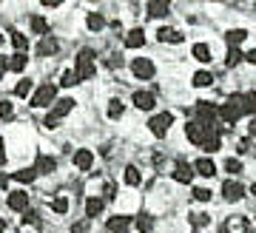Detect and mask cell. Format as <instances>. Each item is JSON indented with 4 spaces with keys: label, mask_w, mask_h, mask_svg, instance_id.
Listing matches in <instances>:
<instances>
[{
    "label": "cell",
    "mask_w": 256,
    "mask_h": 233,
    "mask_svg": "<svg viewBox=\"0 0 256 233\" xmlns=\"http://www.w3.org/2000/svg\"><path fill=\"white\" fill-rule=\"evenodd\" d=\"M222 233H248V219L245 216H228L222 224Z\"/></svg>",
    "instance_id": "obj_8"
},
{
    "label": "cell",
    "mask_w": 256,
    "mask_h": 233,
    "mask_svg": "<svg viewBox=\"0 0 256 233\" xmlns=\"http://www.w3.org/2000/svg\"><path fill=\"white\" fill-rule=\"evenodd\" d=\"M54 94H57L54 86H52V82H43V86L34 91V97H32V106H34V108L52 106V102H54Z\"/></svg>",
    "instance_id": "obj_4"
},
{
    "label": "cell",
    "mask_w": 256,
    "mask_h": 233,
    "mask_svg": "<svg viewBox=\"0 0 256 233\" xmlns=\"http://www.w3.org/2000/svg\"><path fill=\"white\" fill-rule=\"evenodd\" d=\"M194 174H202V176H214V174H216V165H214L208 156H200V160L194 162Z\"/></svg>",
    "instance_id": "obj_14"
},
{
    "label": "cell",
    "mask_w": 256,
    "mask_h": 233,
    "mask_svg": "<svg viewBox=\"0 0 256 233\" xmlns=\"http://www.w3.org/2000/svg\"><path fill=\"white\" fill-rule=\"evenodd\" d=\"M12 43H14V48H18V52H26L28 40H26L23 34H20V32H12Z\"/></svg>",
    "instance_id": "obj_35"
},
{
    "label": "cell",
    "mask_w": 256,
    "mask_h": 233,
    "mask_svg": "<svg viewBox=\"0 0 256 233\" xmlns=\"http://www.w3.org/2000/svg\"><path fill=\"white\" fill-rule=\"evenodd\" d=\"M102 208H106V202H102V199H97V196L86 199V216H100Z\"/></svg>",
    "instance_id": "obj_20"
},
{
    "label": "cell",
    "mask_w": 256,
    "mask_h": 233,
    "mask_svg": "<svg viewBox=\"0 0 256 233\" xmlns=\"http://www.w3.org/2000/svg\"><path fill=\"white\" fill-rule=\"evenodd\" d=\"M102 196H106V199H114V196H117V185H114V182H108V185L102 188Z\"/></svg>",
    "instance_id": "obj_43"
},
{
    "label": "cell",
    "mask_w": 256,
    "mask_h": 233,
    "mask_svg": "<svg viewBox=\"0 0 256 233\" xmlns=\"http://www.w3.org/2000/svg\"><path fill=\"white\" fill-rule=\"evenodd\" d=\"M225 170H228V174H239V170H242V162L239 160H225Z\"/></svg>",
    "instance_id": "obj_41"
},
{
    "label": "cell",
    "mask_w": 256,
    "mask_h": 233,
    "mask_svg": "<svg viewBox=\"0 0 256 233\" xmlns=\"http://www.w3.org/2000/svg\"><path fill=\"white\" fill-rule=\"evenodd\" d=\"M9 208L23 214V210L28 208V194H23V190H12L9 194Z\"/></svg>",
    "instance_id": "obj_11"
},
{
    "label": "cell",
    "mask_w": 256,
    "mask_h": 233,
    "mask_svg": "<svg viewBox=\"0 0 256 233\" xmlns=\"http://www.w3.org/2000/svg\"><path fill=\"white\" fill-rule=\"evenodd\" d=\"M122 111H126V108H122V102H120V100H111V102H108V116H111V120H120V116H122Z\"/></svg>",
    "instance_id": "obj_33"
},
{
    "label": "cell",
    "mask_w": 256,
    "mask_h": 233,
    "mask_svg": "<svg viewBox=\"0 0 256 233\" xmlns=\"http://www.w3.org/2000/svg\"><path fill=\"white\" fill-rule=\"evenodd\" d=\"M248 131H250V134L256 136V120H250V122H248Z\"/></svg>",
    "instance_id": "obj_49"
},
{
    "label": "cell",
    "mask_w": 256,
    "mask_h": 233,
    "mask_svg": "<svg viewBox=\"0 0 256 233\" xmlns=\"http://www.w3.org/2000/svg\"><path fill=\"white\" fill-rule=\"evenodd\" d=\"M28 91H32V80H20L14 86V97H26Z\"/></svg>",
    "instance_id": "obj_37"
},
{
    "label": "cell",
    "mask_w": 256,
    "mask_h": 233,
    "mask_svg": "<svg viewBox=\"0 0 256 233\" xmlns=\"http://www.w3.org/2000/svg\"><path fill=\"white\" fill-rule=\"evenodd\" d=\"M156 37H160L162 43H182V34H180L176 28H160V32H156Z\"/></svg>",
    "instance_id": "obj_19"
},
{
    "label": "cell",
    "mask_w": 256,
    "mask_h": 233,
    "mask_svg": "<svg viewBox=\"0 0 256 233\" xmlns=\"http://www.w3.org/2000/svg\"><path fill=\"white\" fill-rule=\"evenodd\" d=\"M52 210H54V214H66V210H68V199L57 196L54 202H52Z\"/></svg>",
    "instance_id": "obj_40"
},
{
    "label": "cell",
    "mask_w": 256,
    "mask_h": 233,
    "mask_svg": "<svg viewBox=\"0 0 256 233\" xmlns=\"http://www.w3.org/2000/svg\"><path fill=\"white\" fill-rule=\"evenodd\" d=\"M32 28H34V32H37L40 37H48V23H46L43 18H37V14L32 18Z\"/></svg>",
    "instance_id": "obj_30"
},
{
    "label": "cell",
    "mask_w": 256,
    "mask_h": 233,
    "mask_svg": "<svg viewBox=\"0 0 256 233\" xmlns=\"http://www.w3.org/2000/svg\"><path fill=\"white\" fill-rule=\"evenodd\" d=\"M34 170H37V174H52V170H54V160H52V156H43V154H40V156H37Z\"/></svg>",
    "instance_id": "obj_21"
},
{
    "label": "cell",
    "mask_w": 256,
    "mask_h": 233,
    "mask_svg": "<svg viewBox=\"0 0 256 233\" xmlns=\"http://www.w3.org/2000/svg\"><path fill=\"white\" fill-rule=\"evenodd\" d=\"M208 222H210L208 214H191V224H194V228H205Z\"/></svg>",
    "instance_id": "obj_39"
},
{
    "label": "cell",
    "mask_w": 256,
    "mask_h": 233,
    "mask_svg": "<svg viewBox=\"0 0 256 233\" xmlns=\"http://www.w3.org/2000/svg\"><path fill=\"white\" fill-rule=\"evenodd\" d=\"M245 114V106H242V94H234V97H228V102L220 108V120L225 122V126H234L239 116Z\"/></svg>",
    "instance_id": "obj_1"
},
{
    "label": "cell",
    "mask_w": 256,
    "mask_h": 233,
    "mask_svg": "<svg viewBox=\"0 0 256 233\" xmlns=\"http://www.w3.org/2000/svg\"><path fill=\"white\" fill-rule=\"evenodd\" d=\"M54 52H57V40L52 34L43 37V40L37 43V54H40V57H48V54H54Z\"/></svg>",
    "instance_id": "obj_16"
},
{
    "label": "cell",
    "mask_w": 256,
    "mask_h": 233,
    "mask_svg": "<svg viewBox=\"0 0 256 233\" xmlns=\"http://www.w3.org/2000/svg\"><path fill=\"white\" fill-rule=\"evenodd\" d=\"M6 185H9V180H6V176H0V188H6Z\"/></svg>",
    "instance_id": "obj_50"
},
{
    "label": "cell",
    "mask_w": 256,
    "mask_h": 233,
    "mask_svg": "<svg viewBox=\"0 0 256 233\" xmlns=\"http://www.w3.org/2000/svg\"><path fill=\"white\" fill-rule=\"evenodd\" d=\"M140 180H142V176H140V170L134 168V165L126 168V182H128V185H140Z\"/></svg>",
    "instance_id": "obj_36"
},
{
    "label": "cell",
    "mask_w": 256,
    "mask_h": 233,
    "mask_svg": "<svg viewBox=\"0 0 256 233\" xmlns=\"http://www.w3.org/2000/svg\"><path fill=\"white\" fill-rule=\"evenodd\" d=\"M250 194H254V199H256V182H254V185H250Z\"/></svg>",
    "instance_id": "obj_51"
},
{
    "label": "cell",
    "mask_w": 256,
    "mask_h": 233,
    "mask_svg": "<svg viewBox=\"0 0 256 233\" xmlns=\"http://www.w3.org/2000/svg\"><path fill=\"white\" fill-rule=\"evenodd\" d=\"M6 68H9V60H6V57H0V77H3V72H6Z\"/></svg>",
    "instance_id": "obj_47"
},
{
    "label": "cell",
    "mask_w": 256,
    "mask_h": 233,
    "mask_svg": "<svg viewBox=\"0 0 256 233\" xmlns=\"http://www.w3.org/2000/svg\"><path fill=\"white\" fill-rule=\"evenodd\" d=\"M210 82H214V74H210V72H196V74H194V86H196V88L210 86Z\"/></svg>",
    "instance_id": "obj_29"
},
{
    "label": "cell",
    "mask_w": 256,
    "mask_h": 233,
    "mask_svg": "<svg viewBox=\"0 0 256 233\" xmlns=\"http://www.w3.org/2000/svg\"><path fill=\"white\" fill-rule=\"evenodd\" d=\"M202 151H208V154L220 151V134H208V136H205V142H202Z\"/></svg>",
    "instance_id": "obj_27"
},
{
    "label": "cell",
    "mask_w": 256,
    "mask_h": 233,
    "mask_svg": "<svg viewBox=\"0 0 256 233\" xmlns=\"http://www.w3.org/2000/svg\"><path fill=\"white\" fill-rule=\"evenodd\" d=\"M86 228H88V222H82V224H74V230H72V233H86Z\"/></svg>",
    "instance_id": "obj_48"
},
{
    "label": "cell",
    "mask_w": 256,
    "mask_h": 233,
    "mask_svg": "<svg viewBox=\"0 0 256 233\" xmlns=\"http://www.w3.org/2000/svg\"><path fill=\"white\" fill-rule=\"evenodd\" d=\"M14 180H18V182H34L37 180V170L34 168H23V170L14 174Z\"/></svg>",
    "instance_id": "obj_31"
},
{
    "label": "cell",
    "mask_w": 256,
    "mask_h": 233,
    "mask_svg": "<svg viewBox=\"0 0 256 233\" xmlns=\"http://www.w3.org/2000/svg\"><path fill=\"white\" fill-rule=\"evenodd\" d=\"M23 68H26V54L23 52H18V54H12L9 57V72H23Z\"/></svg>",
    "instance_id": "obj_22"
},
{
    "label": "cell",
    "mask_w": 256,
    "mask_h": 233,
    "mask_svg": "<svg viewBox=\"0 0 256 233\" xmlns=\"http://www.w3.org/2000/svg\"><path fill=\"white\" fill-rule=\"evenodd\" d=\"M72 108H74V100H68V97L60 100V102H57V106L48 111V116H46V122H43V126H46V128H57V126H60V120H63V116L72 111Z\"/></svg>",
    "instance_id": "obj_3"
},
{
    "label": "cell",
    "mask_w": 256,
    "mask_h": 233,
    "mask_svg": "<svg viewBox=\"0 0 256 233\" xmlns=\"http://www.w3.org/2000/svg\"><path fill=\"white\" fill-rule=\"evenodd\" d=\"M88 28H92V32H100V28H106V18H102L100 12H92V14H88Z\"/></svg>",
    "instance_id": "obj_25"
},
{
    "label": "cell",
    "mask_w": 256,
    "mask_h": 233,
    "mask_svg": "<svg viewBox=\"0 0 256 233\" xmlns=\"http://www.w3.org/2000/svg\"><path fill=\"white\" fill-rule=\"evenodd\" d=\"M3 148H6V142H3V136H0V165H6V151H3Z\"/></svg>",
    "instance_id": "obj_45"
},
{
    "label": "cell",
    "mask_w": 256,
    "mask_h": 233,
    "mask_svg": "<svg viewBox=\"0 0 256 233\" xmlns=\"http://www.w3.org/2000/svg\"><path fill=\"white\" fill-rule=\"evenodd\" d=\"M245 60H248V63H254V66H256V48H250V52L245 54Z\"/></svg>",
    "instance_id": "obj_46"
},
{
    "label": "cell",
    "mask_w": 256,
    "mask_h": 233,
    "mask_svg": "<svg viewBox=\"0 0 256 233\" xmlns=\"http://www.w3.org/2000/svg\"><path fill=\"white\" fill-rule=\"evenodd\" d=\"M151 228H154V219H151V216H140L137 219V230L140 233H151Z\"/></svg>",
    "instance_id": "obj_34"
},
{
    "label": "cell",
    "mask_w": 256,
    "mask_h": 233,
    "mask_svg": "<svg viewBox=\"0 0 256 233\" xmlns=\"http://www.w3.org/2000/svg\"><path fill=\"white\" fill-rule=\"evenodd\" d=\"M131 216H111L108 219V230L111 233H128V228H131Z\"/></svg>",
    "instance_id": "obj_10"
},
{
    "label": "cell",
    "mask_w": 256,
    "mask_h": 233,
    "mask_svg": "<svg viewBox=\"0 0 256 233\" xmlns=\"http://www.w3.org/2000/svg\"><path fill=\"white\" fill-rule=\"evenodd\" d=\"M77 82H80V80H77V74H74V72H63V74H60V86H63V88H72V86H77Z\"/></svg>",
    "instance_id": "obj_32"
},
{
    "label": "cell",
    "mask_w": 256,
    "mask_h": 233,
    "mask_svg": "<svg viewBox=\"0 0 256 233\" xmlns=\"http://www.w3.org/2000/svg\"><path fill=\"white\" fill-rule=\"evenodd\" d=\"M0 43H3V34H0Z\"/></svg>",
    "instance_id": "obj_52"
},
{
    "label": "cell",
    "mask_w": 256,
    "mask_h": 233,
    "mask_svg": "<svg viewBox=\"0 0 256 233\" xmlns=\"http://www.w3.org/2000/svg\"><path fill=\"white\" fill-rule=\"evenodd\" d=\"M174 122V114H168V111H162V114L151 116V122H148V128H151V134L154 136H165L168 134V126Z\"/></svg>",
    "instance_id": "obj_6"
},
{
    "label": "cell",
    "mask_w": 256,
    "mask_h": 233,
    "mask_svg": "<svg viewBox=\"0 0 256 233\" xmlns=\"http://www.w3.org/2000/svg\"><path fill=\"white\" fill-rule=\"evenodd\" d=\"M74 165H77L80 170H88L94 165V154L88 151V148H80V151L74 154Z\"/></svg>",
    "instance_id": "obj_12"
},
{
    "label": "cell",
    "mask_w": 256,
    "mask_h": 233,
    "mask_svg": "<svg viewBox=\"0 0 256 233\" xmlns=\"http://www.w3.org/2000/svg\"><path fill=\"white\" fill-rule=\"evenodd\" d=\"M194 199H200V202H208V199H210V190H208V188H194Z\"/></svg>",
    "instance_id": "obj_42"
},
{
    "label": "cell",
    "mask_w": 256,
    "mask_h": 233,
    "mask_svg": "<svg viewBox=\"0 0 256 233\" xmlns=\"http://www.w3.org/2000/svg\"><path fill=\"white\" fill-rule=\"evenodd\" d=\"M74 74H77V80H92L94 77V52L92 48H82L77 54V68H74Z\"/></svg>",
    "instance_id": "obj_2"
},
{
    "label": "cell",
    "mask_w": 256,
    "mask_h": 233,
    "mask_svg": "<svg viewBox=\"0 0 256 233\" xmlns=\"http://www.w3.org/2000/svg\"><path fill=\"white\" fill-rule=\"evenodd\" d=\"M242 194H245V188H242L239 182H225V185H222V196L228 199V202H239Z\"/></svg>",
    "instance_id": "obj_9"
},
{
    "label": "cell",
    "mask_w": 256,
    "mask_h": 233,
    "mask_svg": "<svg viewBox=\"0 0 256 233\" xmlns=\"http://www.w3.org/2000/svg\"><path fill=\"white\" fill-rule=\"evenodd\" d=\"M168 3H148V18H165L168 14Z\"/></svg>",
    "instance_id": "obj_24"
},
{
    "label": "cell",
    "mask_w": 256,
    "mask_h": 233,
    "mask_svg": "<svg viewBox=\"0 0 256 233\" xmlns=\"http://www.w3.org/2000/svg\"><path fill=\"white\" fill-rule=\"evenodd\" d=\"M142 43H146V32H142V28L128 32V37H126V46H128V48H140Z\"/></svg>",
    "instance_id": "obj_18"
},
{
    "label": "cell",
    "mask_w": 256,
    "mask_h": 233,
    "mask_svg": "<svg viewBox=\"0 0 256 233\" xmlns=\"http://www.w3.org/2000/svg\"><path fill=\"white\" fill-rule=\"evenodd\" d=\"M154 102H156V97L151 94V91H137V94H134V106L142 108V111H151Z\"/></svg>",
    "instance_id": "obj_13"
},
{
    "label": "cell",
    "mask_w": 256,
    "mask_h": 233,
    "mask_svg": "<svg viewBox=\"0 0 256 233\" xmlns=\"http://www.w3.org/2000/svg\"><path fill=\"white\" fill-rule=\"evenodd\" d=\"M185 136H188V140H191L194 145H200V148H202V142H205L208 131H205V128H202L200 122L194 120V122H188V126H185Z\"/></svg>",
    "instance_id": "obj_7"
},
{
    "label": "cell",
    "mask_w": 256,
    "mask_h": 233,
    "mask_svg": "<svg viewBox=\"0 0 256 233\" xmlns=\"http://www.w3.org/2000/svg\"><path fill=\"white\" fill-rule=\"evenodd\" d=\"M250 148H254V145H250V140H239V145H236V151H239V154H248Z\"/></svg>",
    "instance_id": "obj_44"
},
{
    "label": "cell",
    "mask_w": 256,
    "mask_h": 233,
    "mask_svg": "<svg viewBox=\"0 0 256 233\" xmlns=\"http://www.w3.org/2000/svg\"><path fill=\"white\" fill-rule=\"evenodd\" d=\"M174 180L182 182V185H188V182L194 180V168L191 165H185V162H180V165L174 168Z\"/></svg>",
    "instance_id": "obj_15"
},
{
    "label": "cell",
    "mask_w": 256,
    "mask_h": 233,
    "mask_svg": "<svg viewBox=\"0 0 256 233\" xmlns=\"http://www.w3.org/2000/svg\"><path fill=\"white\" fill-rule=\"evenodd\" d=\"M242 60H245V54L239 52V48H230L228 57H225V66H228V68H234V66H239Z\"/></svg>",
    "instance_id": "obj_28"
},
{
    "label": "cell",
    "mask_w": 256,
    "mask_h": 233,
    "mask_svg": "<svg viewBox=\"0 0 256 233\" xmlns=\"http://www.w3.org/2000/svg\"><path fill=\"white\" fill-rule=\"evenodd\" d=\"M191 52H194V57H196L200 63H210V48H208L205 43H196Z\"/></svg>",
    "instance_id": "obj_23"
},
{
    "label": "cell",
    "mask_w": 256,
    "mask_h": 233,
    "mask_svg": "<svg viewBox=\"0 0 256 233\" xmlns=\"http://www.w3.org/2000/svg\"><path fill=\"white\" fill-rule=\"evenodd\" d=\"M242 106H245V114H256V91L242 94Z\"/></svg>",
    "instance_id": "obj_26"
},
{
    "label": "cell",
    "mask_w": 256,
    "mask_h": 233,
    "mask_svg": "<svg viewBox=\"0 0 256 233\" xmlns=\"http://www.w3.org/2000/svg\"><path fill=\"white\" fill-rule=\"evenodd\" d=\"M131 72H134V77L137 80H151L156 74V66L148 60V57H137L134 63H131Z\"/></svg>",
    "instance_id": "obj_5"
},
{
    "label": "cell",
    "mask_w": 256,
    "mask_h": 233,
    "mask_svg": "<svg viewBox=\"0 0 256 233\" xmlns=\"http://www.w3.org/2000/svg\"><path fill=\"white\" fill-rule=\"evenodd\" d=\"M245 37H248V32H245V28H230V32H225V43H228L230 48H236V46L242 43Z\"/></svg>",
    "instance_id": "obj_17"
},
{
    "label": "cell",
    "mask_w": 256,
    "mask_h": 233,
    "mask_svg": "<svg viewBox=\"0 0 256 233\" xmlns=\"http://www.w3.org/2000/svg\"><path fill=\"white\" fill-rule=\"evenodd\" d=\"M0 116H3V120H12V116H14V106L6 102V100H0Z\"/></svg>",
    "instance_id": "obj_38"
}]
</instances>
